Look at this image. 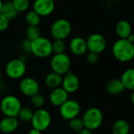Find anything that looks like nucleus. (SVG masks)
Listing matches in <instances>:
<instances>
[{
    "label": "nucleus",
    "mask_w": 134,
    "mask_h": 134,
    "mask_svg": "<svg viewBox=\"0 0 134 134\" xmlns=\"http://www.w3.org/2000/svg\"><path fill=\"white\" fill-rule=\"evenodd\" d=\"M114 57L120 62H129L134 58V43L126 38H119L112 46Z\"/></svg>",
    "instance_id": "obj_1"
},
{
    "label": "nucleus",
    "mask_w": 134,
    "mask_h": 134,
    "mask_svg": "<svg viewBox=\"0 0 134 134\" xmlns=\"http://www.w3.org/2000/svg\"><path fill=\"white\" fill-rule=\"evenodd\" d=\"M22 108L20 99L14 95L4 97L0 102V108L5 116L16 117Z\"/></svg>",
    "instance_id": "obj_2"
},
{
    "label": "nucleus",
    "mask_w": 134,
    "mask_h": 134,
    "mask_svg": "<svg viewBox=\"0 0 134 134\" xmlns=\"http://www.w3.org/2000/svg\"><path fill=\"white\" fill-rule=\"evenodd\" d=\"M103 113L98 108H90L86 111L82 116L84 127L91 131L98 129L103 122Z\"/></svg>",
    "instance_id": "obj_3"
},
{
    "label": "nucleus",
    "mask_w": 134,
    "mask_h": 134,
    "mask_svg": "<svg viewBox=\"0 0 134 134\" xmlns=\"http://www.w3.org/2000/svg\"><path fill=\"white\" fill-rule=\"evenodd\" d=\"M33 55L39 58H46L50 56L52 51V42L46 37L40 36L31 41V52Z\"/></svg>",
    "instance_id": "obj_4"
},
{
    "label": "nucleus",
    "mask_w": 134,
    "mask_h": 134,
    "mask_svg": "<svg viewBox=\"0 0 134 134\" xmlns=\"http://www.w3.org/2000/svg\"><path fill=\"white\" fill-rule=\"evenodd\" d=\"M50 67L53 72L64 75L69 71L71 67V59L65 53L54 54L50 60Z\"/></svg>",
    "instance_id": "obj_5"
},
{
    "label": "nucleus",
    "mask_w": 134,
    "mask_h": 134,
    "mask_svg": "<svg viewBox=\"0 0 134 134\" xmlns=\"http://www.w3.org/2000/svg\"><path fill=\"white\" fill-rule=\"evenodd\" d=\"M51 121L52 117L50 113L46 109L39 108L34 111V115L31 122L33 129L42 132L49 128L51 124Z\"/></svg>",
    "instance_id": "obj_6"
},
{
    "label": "nucleus",
    "mask_w": 134,
    "mask_h": 134,
    "mask_svg": "<svg viewBox=\"0 0 134 134\" xmlns=\"http://www.w3.org/2000/svg\"><path fill=\"white\" fill-rule=\"evenodd\" d=\"M71 31V26L70 22L64 18L55 20L50 27V33L54 39L64 40L70 35Z\"/></svg>",
    "instance_id": "obj_7"
},
{
    "label": "nucleus",
    "mask_w": 134,
    "mask_h": 134,
    "mask_svg": "<svg viewBox=\"0 0 134 134\" xmlns=\"http://www.w3.org/2000/svg\"><path fill=\"white\" fill-rule=\"evenodd\" d=\"M5 71L7 76L12 79H21L26 72L25 62L20 58L13 59L6 64Z\"/></svg>",
    "instance_id": "obj_8"
},
{
    "label": "nucleus",
    "mask_w": 134,
    "mask_h": 134,
    "mask_svg": "<svg viewBox=\"0 0 134 134\" xmlns=\"http://www.w3.org/2000/svg\"><path fill=\"white\" fill-rule=\"evenodd\" d=\"M59 112L60 116L68 121H70L79 116L81 111V106L75 100L68 99L60 107H59Z\"/></svg>",
    "instance_id": "obj_9"
},
{
    "label": "nucleus",
    "mask_w": 134,
    "mask_h": 134,
    "mask_svg": "<svg viewBox=\"0 0 134 134\" xmlns=\"http://www.w3.org/2000/svg\"><path fill=\"white\" fill-rule=\"evenodd\" d=\"M86 44H87V49L91 52V53H95L97 54H100L107 47V41L104 35L98 34V33H94L90 35L87 40H86Z\"/></svg>",
    "instance_id": "obj_10"
},
{
    "label": "nucleus",
    "mask_w": 134,
    "mask_h": 134,
    "mask_svg": "<svg viewBox=\"0 0 134 134\" xmlns=\"http://www.w3.org/2000/svg\"><path fill=\"white\" fill-rule=\"evenodd\" d=\"M20 92L27 97H32L33 95L39 92V84L38 82L31 77L23 78L19 85Z\"/></svg>",
    "instance_id": "obj_11"
},
{
    "label": "nucleus",
    "mask_w": 134,
    "mask_h": 134,
    "mask_svg": "<svg viewBox=\"0 0 134 134\" xmlns=\"http://www.w3.org/2000/svg\"><path fill=\"white\" fill-rule=\"evenodd\" d=\"M54 9V0H35L33 4V10L40 16H47L50 15Z\"/></svg>",
    "instance_id": "obj_12"
},
{
    "label": "nucleus",
    "mask_w": 134,
    "mask_h": 134,
    "mask_svg": "<svg viewBox=\"0 0 134 134\" xmlns=\"http://www.w3.org/2000/svg\"><path fill=\"white\" fill-rule=\"evenodd\" d=\"M61 87L68 93H75L79 90V78L75 74H73L72 72L68 71L63 77Z\"/></svg>",
    "instance_id": "obj_13"
},
{
    "label": "nucleus",
    "mask_w": 134,
    "mask_h": 134,
    "mask_svg": "<svg viewBox=\"0 0 134 134\" xmlns=\"http://www.w3.org/2000/svg\"><path fill=\"white\" fill-rule=\"evenodd\" d=\"M68 94L61 86L53 89L49 94V101L53 106L60 107L68 100Z\"/></svg>",
    "instance_id": "obj_14"
},
{
    "label": "nucleus",
    "mask_w": 134,
    "mask_h": 134,
    "mask_svg": "<svg viewBox=\"0 0 134 134\" xmlns=\"http://www.w3.org/2000/svg\"><path fill=\"white\" fill-rule=\"evenodd\" d=\"M70 50L76 56H82L86 53L87 44L86 40L81 37H75L70 42Z\"/></svg>",
    "instance_id": "obj_15"
},
{
    "label": "nucleus",
    "mask_w": 134,
    "mask_h": 134,
    "mask_svg": "<svg viewBox=\"0 0 134 134\" xmlns=\"http://www.w3.org/2000/svg\"><path fill=\"white\" fill-rule=\"evenodd\" d=\"M19 121L16 117L5 116L0 121V130L4 133H13L18 127Z\"/></svg>",
    "instance_id": "obj_16"
},
{
    "label": "nucleus",
    "mask_w": 134,
    "mask_h": 134,
    "mask_svg": "<svg viewBox=\"0 0 134 134\" xmlns=\"http://www.w3.org/2000/svg\"><path fill=\"white\" fill-rule=\"evenodd\" d=\"M125 90V86L122 84L121 79H112L108 81L106 85L107 92L113 96H116L122 93Z\"/></svg>",
    "instance_id": "obj_17"
},
{
    "label": "nucleus",
    "mask_w": 134,
    "mask_h": 134,
    "mask_svg": "<svg viewBox=\"0 0 134 134\" xmlns=\"http://www.w3.org/2000/svg\"><path fill=\"white\" fill-rule=\"evenodd\" d=\"M115 32L120 38H127L132 33V27L127 20H119L115 26Z\"/></svg>",
    "instance_id": "obj_18"
},
{
    "label": "nucleus",
    "mask_w": 134,
    "mask_h": 134,
    "mask_svg": "<svg viewBox=\"0 0 134 134\" xmlns=\"http://www.w3.org/2000/svg\"><path fill=\"white\" fill-rule=\"evenodd\" d=\"M62 81H63V76L53 71L49 73L45 79L46 85L52 90L60 87L62 84Z\"/></svg>",
    "instance_id": "obj_19"
},
{
    "label": "nucleus",
    "mask_w": 134,
    "mask_h": 134,
    "mask_svg": "<svg viewBox=\"0 0 134 134\" xmlns=\"http://www.w3.org/2000/svg\"><path fill=\"white\" fill-rule=\"evenodd\" d=\"M121 81L125 86V89L134 91V68L126 70L121 77Z\"/></svg>",
    "instance_id": "obj_20"
},
{
    "label": "nucleus",
    "mask_w": 134,
    "mask_h": 134,
    "mask_svg": "<svg viewBox=\"0 0 134 134\" xmlns=\"http://www.w3.org/2000/svg\"><path fill=\"white\" fill-rule=\"evenodd\" d=\"M130 126L124 119L117 120L112 126V134H129Z\"/></svg>",
    "instance_id": "obj_21"
},
{
    "label": "nucleus",
    "mask_w": 134,
    "mask_h": 134,
    "mask_svg": "<svg viewBox=\"0 0 134 134\" xmlns=\"http://www.w3.org/2000/svg\"><path fill=\"white\" fill-rule=\"evenodd\" d=\"M18 13L19 12L17 11V9H16V7L14 6L12 2H6L3 3L1 13L3 14L5 16H6L9 20L15 19Z\"/></svg>",
    "instance_id": "obj_22"
},
{
    "label": "nucleus",
    "mask_w": 134,
    "mask_h": 134,
    "mask_svg": "<svg viewBox=\"0 0 134 134\" xmlns=\"http://www.w3.org/2000/svg\"><path fill=\"white\" fill-rule=\"evenodd\" d=\"M41 20V16L33 9L27 13L25 16V21L28 26H38Z\"/></svg>",
    "instance_id": "obj_23"
},
{
    "label": "nucleus",
    "mask_w": 134,
    "mask_h": 134,
    "mask_svg": "<svg viewBox=\"0 0 134 134\" xmlns=\"http://www.w3.org/2000/svg\"><path fill=\"white\" fill-rule=\"evenodd\" d=\"M33 115H34V111L30 108H27V107L23 108L22 107L18 114L17 118H19V119L21 120L22 122H28L31 121Z\"/></svg>",
    "instance_id": "obj_24"
},
{
    "label": "nucleus",
    "mask_w": 134,
    "mask_h": 134,
    "mask_svg": "<svg viewBox=\"0 0 134 134\" xmlns=\"http://www.w3.org/2000/svg\"><path fill=\"white\" fill-rule=\"evenodd\" d=\"M25 35L27 38L33 41L41 36V31L38 26H28L26 29Z\"/></svg>",
    "instance_id": "obj_25"
},
{
    "label": "nucleus",
    "mask_w": 134,
    "mask_h": 134,
    "mask_svg": "<svg viewBox=\"0 0 134 134\" xmlns=\"http://www.w3.org/2000/svg\"><path fill=\"white\" fill-rule=\"evenodd\" d=\"M66 49V44L64 40L55 39L52 42V51L54 54L64 53Z\"/></svg>",
    "instance_id": "obj_26"
},
{
    "label": "nucleus",
    "mask_w": 134,
    "mask_h": 134,
    "mask_svg": "<svg viewBox=\"0 0 134 134\" xmlns=\"http://www.w3.org/2000/svg\"><path fill=\"white\" fill-rule=\"evenodd\" d=\"M31 104L34 108L37 109L42 108L45 104V98L42 94L38 93L31 97Z\"/></svg>",
    "instance_id": "obj_27"
},
{
    "label": "nucleus",
    "mask_w": 134,
    "mask_h": 134,
    "mask_svg": "<svg viewBox=\"0 0 134 134\" xmlns=\"http://www.w3.org/2000/svg\"><path fill=\"white\" fill-rule=\"evenodd\" d=\"M69 128L75 132H79L81 131L82 129H84V124H83V121L82 119L76 117L71 120L69 121Z\"/></svg>",
    "instance_id": "obj_28"
},
{
    "label": "nucleus",
    "mask_w": 134,
    "mask_h": 134,
    "mask_svg": "<svg viewBox=\"0 0 134 134\" xmlns=\"http://www.w3.org/2000/svg\"><path fill=\"white\" fill-rule=\"evenodd\" d=\"M12 2L18 12H24L29 7L30 0H13Z\"/></svg>",
    "instance_id": "obj_29"
},
{
    "label": "nucleus",
    "mask_w": 134,
    "mask_h": 134,
    "mask_svg": "<svg viewBox=\"0 0 134 134\" xmlns=\"http://www.w3.org/2000/svg\"><path fill=\"white\" fill-rule=\"evenodd\" d=\"M9 20L3 14L0 13V31H5L9 26Z\"/></svg>",
    "instance_id": "obj_30"
},
{
    "label": "nucleus",
    "mask_w": 134,
    "mask_h": 134,
    "mask_svg": "<svg viewBox=\"0 0 134 134\" xmlns=\"http://www.w3.org/2000/svg\"><path fill=\"white\" fill-rule=\"evenodd\" d=\"M98 55L99 54H97V53L90 52L87 54V57H86L87 62L90 64H97V61H98V60H99V56Z\"/></svg>",
    "instance_id": "obj_31"
},
{
    "label": "nucleus",
    "mask_w": 134,
    "mask_h": 134,
    "mask_svg": "<svg viewBox=\"0 0 134 134\" xmlns=\"http://www.w3.org/2000/svg\"><path fill=\"white\" fill-rule=\"evenodd\" d=\"M21 48L25 53L31 52V41L28 38H25L21 42Z\"/></svg>",
    "instance_id": "obj_32"
},
{
    "label": "nucleus",
    "mask_w": 134,
    "mask_h": 134,
    "mask_svg": "<svg viewBox=\"0 0 134 134\" xmlns=\"http://www.w3.org/2000/svg\"><path fill=\"white\" fill-rule=\"evenodd\" d=\"M78 134H93V133H92V131H91V130H88V129L84 128V129H82L81 131L78 132Z\"/></svg>",
    "instance_id": "obj_33"
},
{
    "label": "nucleus",
    "mask_w": 134,
    "mask_h": 134,
    "mask_svg": "<svg viewBox=\"0 0 134 134\" xmlns=\"http://www.w3.org/2000/svg\"><path fill=\"white\" fill-rule=\"evenodd\" d=\"M27 134H42V132L35 129H31Z\"/></svg>",
    "instance_id": "obj_34"
},
{
    "label": "nucleus",
    "mask_w": 134,
    "mask_h": 134,
    "mask_svg": "<svg viewBox=\"0 0 134 134\" xmlns=\"http://www.w3.org/2000/svg\"><path fill=\"white\" fill-rule=\"evenodd\" d=\"M128 41H130V42H132V43H134V35H133L132 33L127 37V38H126Z\"/></svg>",
    "instance_id": "obj_35"
},
{
    "label": "nucleus",
    "mask_w": 134,
    "mask_h": 134,
    "mask_svg": "<svg viewBox=\"0 0 134 134\" xmlns=\"http://www.w3.org/2000/svg\"><path fill=\"white\" fill-rule=\"evenodd\" d=\"M131 102L134 105V91H133V93L131 94Z\"/></svg>",
    "instance_id": "obj_36"
},
{
    "label": "nucleus",
    "mask_w": 134,
    "mask_h": 134,
    "mask_svg": "<svg viewBox=\"0 0 134 134\" xmlns=\"http://www.w3.org/2000/svg\"><path fill=\"white\" fill-rule=\"evenodd\" d=\"M2 5H3V2H2V0H0V13H1V11H2Z\"/></svg>",
    "instance_id": "obj_37"
},
{
    "label": "nucleus",
    "mask_w": 134,
    "mask_h": 134,
    "mask_svg": "<svg viewBox=\"0 0 134 134\" xmlns=\"http://www.w3.org/2000/svg\"><path fill=\"white\" fill-rule=\"evenodd\" d=\"M0 78H1V71H0Z\"/></svg>",
    "instance_id": "obj_38"
},
{
    "label": "nucleus",
    "mask_w": 134,
    "mask_h": 134,
    "mask_svg": "<svg viewBox=\"0 0 134 134\" xmlns=\"http://www.w3.org/2000/svg\"><path fill=\"white\" fill-rule=\"evenodd\" d=\"M34 1H35V0H34Z\"/></svg>",
    "instance_id": "obj_39"
}]
</instances>
